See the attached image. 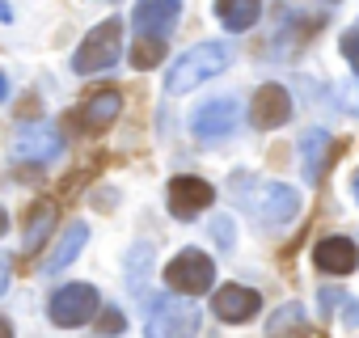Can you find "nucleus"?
Segmentation results:
<instances>
[{"label":"nucleus","instance_id":"nucleus-22","mask_svg":"<svg viewBox=\"0 0 359 338\" xmlns=\"http://www.w3.org/2000/svg\"><path fill=\"white\" fill-rule=\"evenodd\" d=\"M212 233H216V241H220L224 250L233 245V220H229V216H216V220H212Z\"/></svg>","mask_w":359,"mask_h":338},{"label":"nucleus","instance_id":"nucleus-28","mask_svg":"<svg viewBox=\"0 0 359 338\" xmlns=\"http://www.w3.org/2000/svg\"><path fill=\"white\" fill-rule=\"evenodd\" d=\"M351 191H355V199H359V169H355V182H351Z\"/></svg>","mask_w":359,"mask_h":338},{"label":"nucleus","instance_id":"nucleus-17","mask_svg":"<svg viewBox=\"0 0 359 338\" xmlns=\"http://www.w3.org/2000/svg\"><path fill=\"white\" fill-rule=\"evenodd\" d=\"M262 13V0H216V18L224 30H250Z\"/></svg>","mask_w":359,"mask_h":338},{"label":"nucleus","instance_id":"nucleus-26","mask_svg":"<svg viewBox=\"0 0 359 338\" xmlns=\"http://www.w3.org/2000/svg\"><path fill=\"white\" fill-rule=\"evenodd\" d=\"M9 97V81H5V72H0V102Z\"/></svg>","mask_w":359,"mask_h":338},{"label":"nucleus","instance_id":"nucleus-5","mask_svg":"<svg viewBox=\"0 0 359 338\" xmlns=\"http://www.w3.org/2000/svg\"><path fill=\"white\" fill-rule=\"evenodd\" d=\"M165 283L173 292H182V296H203L212 283H216V266L203 250H182V254H173L169 266H165Z\"/></svg>","mask_w":359,"mask_h":338},{"label":"nucleus","instance_id":"nucleus-6","mask_svg":"<svg viewBox=\"0 0 359 338\" xmlns=\"http://www.w3.org/2000/svg\"><path fill=\"white\" fill-rule=\"evenodd\" d=\"M97 309H102L97 288H89V283H68V288H60V292L51 296L47 317H51L60 330H76V325L93 321V317H97Z\"/></svg>","mask_w":359,"mask_h":338},{"label":"nucleus","instance_id":"nucleus-11","mask_svg":"<svg viewBox=\"0 0 359 338\" xmlns=\"http://www.w3.org/2000/svg\"><path fill=\"white\" fill-rule=\"evenodd\" d=\"M292 119V93L283 85H262L254 93V106H250V123L258 131H271V127H283Z\"/></svg>","mask_w":359,"mask_h":338},{"label":"nucleus","instance_id":"nucleus-20","mask_svg":"<svg viewBox=\"0 0 359 338\" xmlns=\"http://www.w3.org/2000/svg\"><path fill=\"white\" fill-rule=\"evenodd\" d=\"M338 47H342L346 64H351V68H355V76H359V26H351V30L342 34V43H338Z\"/></svg>","mask_w":359,"mask_h":338},{"label":"nucleus","instance_id":"nucleus-16","mask_svg":"<svg viewBox=\"0 0 359 338\" xmlns=\"http://www.w3.org/2000/svg\"><path fill=\"white\" fill-rule=\"evenodd\" d=\"M304 334H309V317H304V309L296 300L279 304L275 317L266 321V338H304Z\"/></svg>","mask_w":359,"mask_h":338},{"label":"nucleus","instance_id":"nucleus-25","mask_svg":"<svg viewBox=\"0 0 359 338\" xmlns=\"http://www.w3.org/2000/svg\"><path fill=\"white\" fill-rule=\"evenodd\" d=\"M0 338H13V325H9L5 317H0Z\"/></svg>","mask_w":359,"mask_h":338},{"label":"nucleus","instance_id":"nucleus-10","mask_svg":"<svg viewBox=\"0 0 359 338\" xmlns=\"http://www.w3.org/2000/svg\"><path fill=\"white\" fill-rule=\"evenodd\" d=\"M177 13H182V0H140L131 13V26L140 30V39L165 43V34H173V26H177Z\"/></svg>","mask_w":359,"mask_h":338},{"label":"nucleus","instance_id":"nucleus-2","mask_svg":"<svg viewBox=\"0 0 359 338\" xmlns=\"http://www.w3.org/2000/svg\"><path fill=\"white\" fill-rule=\"evenodd\" d=\"M229 64H233V51H229L224 43H195L187 55H177V64L169 68L165 89H169L173 97H177V93H191V89H199L203 81L220 76Z\"/></svg>","mask_w":359,"mask_h":338},{"label":"nucleus","instance_id":"nucleus-1","mask_svg":"<svg viewBox=\"0 0 359 338\" xmlns=\"http://www.w3.org/2000/svg\"><path fill=\"white\" fill-rule=\"evenodd\" d=\"M233 199L262 224H287L300 212V195L287 182H271V178H254V174H237L233 178Z\"/></svg>","mask_w":359,"mask_h":338},{"label":"nucleus","instance_id":"nucleus-24","mask_svg":"<svg viewBox=\"0 0 359 338\" xmlns=\"http://www.w3.org/2000/svg\"><path fill=\"white\" fill-rule=\"evenodd\" d=\"M9 266H13V258L0 250V296H5V288H9V279H13V271H9Z\"/></svg>","mask_w":359,"mask_h":338},{"label":"nucleus","instance_id":"nucleus-9","mask_svg":"<svg viewBox=\"0 0 359 338\" xmlns=\"http://www.w3.org/2000/svg\"><path fill=\"white\" fill-rule=\"evenodd\" d=\"M60 152H64V140H60V131H55L51 123L26 127V131H18V140H13V156H18L22 165H51Z\"/></svg>","mask_w":359,"mask_h":338},{"label":"nucleus","instance_id":"nucleus-19","mask_svg":"<svg viewBox=\"0 0 359 338\" xmlns=\"http://www.w3.org/2000/svg\"><path fill=\"white\" fill-rule=\"evenodd\" d=\"M127 321H123V313L118 309H97V330H102V338H110V334H118Z\"/></svg>","mask_w":359,"mask_h":338},{"label":"nucleus","instance_id":"nucleus-27","mask_svg":"<svg viewBox=\"0 0 359 338\" xmlns=\"http://www.w3.org/2000/svg\"><path fill=\"white\" fill-rule=\"evenodd\" d=\"M5 229H9V212L0 208V237H5Z\"/></svg>","mask_w":359,"mask_h":338},{"label":"nucleus","instance_id":"nucleus-14","mask_svg":"<svg viewBox=\"0 0 359 338\" xmlns=\"http://www.w3.org/2000/svg\"><path fill=\"white\" fill-rule=\"evenodd\" d=\"M118 110H123V93L102 89V93L85 97V106L76 110V123H81V127H89V131H102V127H110V123L118 119Z\"/></svg>","mask_w":359,"mask_h":338},{"label":"nucleus","instance_id":"nucleus-8","mask_svg":"<svg viewBox=\"0 0 359 338\" xmlns=\"http://www.w3.org/2000/svg\"><path fill=\"white\" fill-rule=\"evenodd\" d=\"M169 216L173 220H195V216H203L208 212V203L216 199V191L203 182V178H191V174H182V178H173L169 182Z\"/></svg>","mask_w":359,"mask_h":338},{"label":"nucleus","instance_id":"nucleus-13","mask_svg":"<svg viewBox=\"0 0 359 338\" xmlns=\"http://www.w3.org/2000/svg\"><path fill=\"white\" fill-rule=\"evenodd\" d=\"M313 262H317V271L342 279V275L355 271V262H359V245H355L351 237H321L317 250H313Z\"/></svg>","mask_w":359,"mask_h":338},{"label":"nucleus","instance_id":"nucleus-15","mask_svg":"<svg viewBox=\"0 0 359 338\" xmlns=\"http://www.w3.org/2000/svg\"><path fill=\"white\" fill-rule=\"evenodd\" d=\"M85 241H89V224L85 220H72L64 233H60V245L51 250V258H47V271H64L81 250H85Z\"/></svg>","mask_w":359,"mask_h":338},{"label":"nucleus","instance_id":"nucleus-18","mask_svg":"<svg viewBox=\"0 0 359 338\" xmlns=\"http://www.w3.org/2000/svg\"><path fill=\"white\" fill-rule=\"evenodd\" d=\"M165 60V43L161 39H135L131 43V64L135 68H156Z\"/></svg>","mask_w":359,"mask_h":338},{"label":"nucleus","instance_id":"nucleus-3","mask_svg":"<svg viewBox=\"0 0 359 338\" xmlns=\"http://www.w3.org/2000/svg\"><path fill=\"white\" fill-rule=\"evenodd\" d=\"M118 55H123V22H118V18H106V22L93 26V30L85 34V43L76 47L72 72H81V76L106 72V68L118 64Z\"/></svg>","mask_w":359,"mask_h":338},{"label":"nucleus","instance_id":"nucleus-12","mask_svg":"<svg viewBox=\"0 0 359 338\" xmlns=\"http://www.w3.org/2000/svg\"><path fill=\"white\" fill-rule=\"evenodd\" d=\"M258 304H262V296H258L254 288H241V283H224V288L212 296V309H216V317H220L224 325L250 321V317L258 313Z\"/></svg>","mask_w":359,"mask_h":338},{"label":"nucleus","instance_id":"nucleus-7","mask_svg":"<svg viewBox=\"0 0 359 338\" xmlns=\"http://www.w3.org/2000/svg\"><path fill=\"white\" fill-rule=\"evenodd\" d=\"M237 123H241V102H237V97H212V102H203V106L191 114V131H195L203 144L233 135Z\"/></svg>","mask_w":359,"mask_h":338},{"label":"nucleus","instance_id":"nucleus-4","mask_svg":"<svg viewBox=\"0 0 359 338\" xmlns=\"http://www.w3.org/2000/svg\"><path fill=\"white\" fill-rule=\"evenodd\" d=\"M144 334L148 338H195L199 334V309L187 300H173V296H156V300H148Z\"/></svg>","mask_w":359,"mask_h":338},{"label":"nucleus","instance_id":"nucleus-23","mask_svg":"<svg viewBox=\"0 0 359 338\" xmlns=\"http://www.w3.org/2000/svg\"><path fill=\"white\" fill-rule=\"evenodd\" d=\"M144 258H148V245H135V250H131V262H135V266H140V262H144ZM131 288H135V292H140V288H144V271H135V275H131Z\"/></svg>","mask_w":359,"mask_h":338},{"label":"nucleus","instance_id":"nucleus-21","mask_svg":"<svg viewBox=\"0 0 359 338\" xmlns=\"http://www.w3.org/2000/svg\"><path fill=\"white\" fill-rule=\"evenodd\" d=\"M43 237H47V208L30 220V237H26V250H39L43 245Z\"/></svg>","mask_w":359,"mask_h":338}]
</instances>
